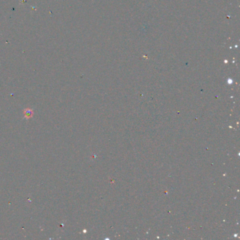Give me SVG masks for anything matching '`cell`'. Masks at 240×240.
Returning <instances> with one entry per match:
<instances>
[{
  "instance_id": "1",
  "label": "cell",
  "mask_w": 240,
  "mask_h": 240,
  "mask_svg": "<svg viewBox=\"0 0 240 240\" xmlns=\"http://www.w3.org/2000/svg\"><path fill=\"white\" fill-rule=\"evenodd\" d=\"M33 111L31 109H29V108H28V109H25L24 110V117L26 118H31L32 116H33Z\"/></svg>"
}]
</instances>
